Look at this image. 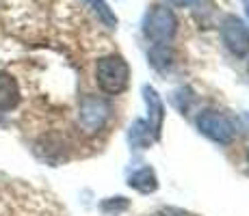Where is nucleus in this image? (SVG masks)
I'll return each instance as SVG.
<instances>
[{
	"mask_svg": "<svg viewBox=\"0 0 249 216\" xmlns=\"http://www.w3.org/2000/svg\"><path fill=\"white\" fill-rule=\"evenodd\" d=\"M178 31V20H176L174 11L162 4H154L150 11L145 13L143 20V33L150 41H154L156 46H162L171 39Z\"/></svg>",
	"mask_w": 249,
	"mask_h": 216,
	"instance_id": "f03ea898",
	"label": "nucleus"
},
{
	"mask_svg": "<svg viewBox=\"0 0 249 216\" xmlns=\"http://www.w3.org/2000/svg\"><path fill=\"white\" fill-rule=\"evenodd\" d=\"M197 126L208 138H213V141H217V143H223V145L232 143V138L236 136V128H234L232 119L226 117L223 113H214V110L204 113L202 117L197 119Z\"/></svg>",
	"mask_w": 249,
	"mask_h": 216,
	"instance_id": "7ed1b4c3",
	"label": "nucleus"
},
{
	"mask_svg": "<svg viewBox=\"0 0 249 216\" xmlns=\"http://www.w3.org/2000/svg\"><path fill=\"white\" fill-rule=\"evenodd\" d=\"M221 37L232 54L245 56L249 52V26L241 17H236V16L226 17L221 26Z\"/></svg>",
	"mask_w": 249,
	"mask_h": 216,
	"instance_id": "20e7f679",
	"label": "nucleus"
},
{
	"mask_svg": "<svg viewBox=\"0 0 249 216\" xmlns=\"http://www.w3.org/2000/svg\"><path fill=\"white\" fill-rule=\"evenodd\" d=\"M108 104L104 102L102 98H95V95H87V98L80 102V108H78V121L87 132H95L107 123L108 119Z\"/></svg>",
	"mask_w": 249,
	"mask_h": 216,
	"instance_id": "39448f33",
	"label": "nucleus"
},
{
	"mask_svg": "<svg viewBox=\"0 0 249 216\" xmlns=\"http://www.w3.org/2000/svg\"><path fill=\"white\" fill-rule=\"evenodd\" d=\"M22 95H20V86L18 80L11 74L0 71V113H9L20 104Z\"/></svg>",
	"mask_w": 249,
	"mask_h": 216,
	"instance_id": "423d86ee",
	"label": "nucleus"
},
{
	"mask_svg": "<svg viewBox=\"0 0 249 216\" xmlns=\"http://www.w3.org/2000/svg\"><path fill=\"white\" fill-rule=\"evenodd\" d=\"M87 2L93 7V11L100 16V20H102L104 24H108V26H117V17L113 16V11L108 9V4L107 2H102V0H87Z\"/></svg>",
	"mask_w": 249,
	"mask_h": 216,
	"instance_id": "1a4fd4ad",
	"label": "nucleus"
},
{
	"mask_svg": "<svg viewBox=\"0 0 249 216\" xmlns=\"http://www.w3.org/2000/svg\"><path fill=\"white\" fill-rule=\"evenodd\" d=\"M128 78H130V69H128V63L122 56L108 54L95 63V80H98V86L104 93H122L128 86Z\"/></svg>",
	"mask_w": 249,
	"mask_h": 216,
	"instance_id": "f257e3e1",
	"label": "nucleus"
},
{
	"mask_svg": "<svg viewBox=\"0 0 249 216\" xmlns=\"http://www.w3.org/2000/svg\"><path fill=\"white\" fill-rule=\"evenodd\" d=\"M130 186L132 188H137V190H141V193H152V190H156V175H154V171H150V169H141V171H137L135 175L130 177Z\"/></svg>",
	"mask_w": 249,
	"mask_h": 216,
	"instance_id": "6e6552de",
	"label": "nucleus"
},
{
	"mask_svg": "<svg viewBox=\"0 0 249 216\" xmlns=\"http://www.w3.org/2000/svg\"><path fill=\"white\" fill-rule=\"evenodd\" d=\"M174 4H178V7H189V4H193L195 0H171Z\"/></svg>",
	"mask_w": 249,
	"mask_h": 216,
	"instance_id": "9d476101",
	"label": "nucleus"
},
{
	"mask_svg": "<svg viewBox=\"0 0 249 216\" xmlns=\"http://www.w3.org/2000/svg\"><path fill=\"white\" fill-rule=\"evenodd\" d=\"M143 93H145V102H147V108H150V117L154 119L150 128L154 130V134L159 136L160 126H162V102H160L159 93H156L152 86H145V89H143Z\"/></svg>",
	"mask_w": 249,
	"mask_h": 216,
	"instance_id": "0eeeda50",
	"label": "nucleus"
}]
</instances>
